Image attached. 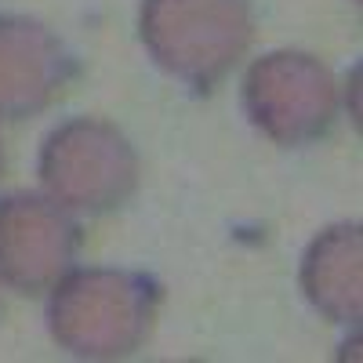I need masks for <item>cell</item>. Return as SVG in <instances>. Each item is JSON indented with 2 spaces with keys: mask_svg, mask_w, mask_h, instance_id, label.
<instances>
[{
  "mask_svg": "<svg viewBox=\"0 0 363 363\" xmlns=\"http://www.w3.org/2000/svg\"><path fill=\"white\" fill-rule=\"evenodd\" d=\"M48 294V335L62 352L128 359L153 335L164 284L142 269L87 265L69 269Z\"/></svg>",
  "mask_w": 363,
  "mask_h": 363,
  "instance_id": "6da1fadb",
  "label": "cell"
},
{
  "mask_svg": "<svg viewBox=\"0 0 363 363\" xmlns=\"http://www.w3.org/2000/svg\"><path fill=\"white\" fill-rule=\"evenodd\" d=\"M138 37L153 62L196 95H211L255 40L251 0H142Z\"/></svg>",
  "mask_w": 363,
  "mask_h": 363,
  "instance_id": "7a4b0ae2",
  "label": "cell"
},
{
  "mask_svg": "<svg viewBox=\"0 0 363 363\" xmlns=\"http://www.w3.org/2000/svg\"><path fill=\"white\" fill-rule=\"evenodd\" d=\"M37 178L69 215L99 218L138 193L142 160L131 138L102 116H69L40 142Z\"/></svg>",
  "mask_w": 363,
  "mask_h": 363,
  "instance_id": "3957f363",
  "label": "cell"
},
{
  "mask_svg": "<svg viewBox=\"0 0 363 363\" xmlns=\"http://www.w3.org/2000/svg\"><path fill=\"white\" fill-rule=\"evenodd\" d=\"M244 113L284 149L313 145L338 120V84L323 58L309 51H265L244 73Z\"/></svg>",
  "mask_w": 363,
  "mask_h": 363,
  "instance_id": "277c9868",
  "label": "cell"
},
{
  "mask_svg": "<svg viewBox=\"0 0 363 363\" xmlns=\"http://www.w3.org/2000/svg\"><path fill=\"white\" fill-rule=\"evenodd\" d=\"M84 244L77 218L48 193L0 196V280L18 294H48Z\"/></svg>",
  "mask_w": 363,
  "mask_h": 363,
  "instance_id": "5b68a950",
  "label": "cell"
},
{
  "mask_svg": "<svg viewBox=\"0 0 363 363\" xmlns=\"http://www.w3.org/2000/svg\"><path fill=\"white\" fill-rule=\"evenodd\" d=\"M77 73V55L51 26L29 15H0V124L48 113Z\"/></svg>",
  "mask_w": 363,
  "mask_h": 363,
  "instance_id": "8992f818",
  "label": "cell"
},
{
  "mask_svg": "<svg viewBox=\"0 0 363 363\" xmlns=\"http://www.w3.org/2000/svg\"><path fill=\"white\" fill-rule=\"evenodd\" d=\"M298 287L330 323H359L363 316V233L356 222L320 229L301 251Z\"/></svg>",
  "mask_w": 363,
  "mask_h": 363,
  "instance_id": "52a82bcc",
  "label": "cell"
},
{
  "mask_svg": "<svg viewBox=\"0 0 363 363\" xmlns=\"http://www.w3.org/2000/svg\"><path fill=\"white\" fill-rule=\"evenodd\" d=\"M349 116L359 124V66H352V77H349Z\"/></svg>",
  "mask_w": 363,
  "mask_h": 363,
  "instance_id": "ba28073f",
  "label": "cell"
},
{
  "mask_svg": "<svg viewBox=\"0 0 363 363\" xmlns=\"http://www.w3.org/2000/svg\"><path fill=\"white\" fill-rule=\"evenodd\" d=\"M0 174H4V149H0Z\"/></svg>",
  "mask_w": 363,
  "mask_h": 363,
  "instance_id": "9c48e42d",
  "label": "cell"
},
{
  "mask_svg": "<svg viewBox=\"0 0 363 363\" xmlns=\"http://www.w3.org/2000/svg\"><path fill=\"white\" fill-rule=\"evenodd\" d=\"M352 4H359V0H352Z\"/></svg>",
  "mask_w": 363,
  "mask_h": 363,
  "instance_id": "30bf717a",
  "label": "cell"
}]
</instances>
